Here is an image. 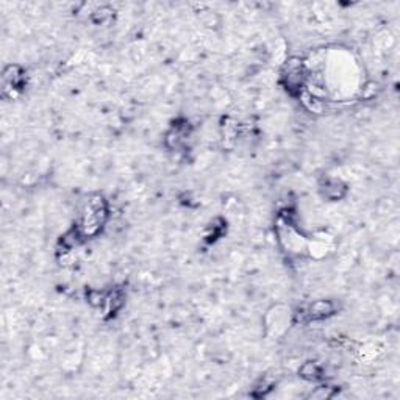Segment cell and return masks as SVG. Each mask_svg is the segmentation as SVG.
<instances>
[{
  "label": "cell",
  "mask_w": 400,
  "mask_h": 400,
  "mask_svg": "<svg viewBox=\"0 0 400 400\" xmlns=\"http://www.w3.org/2000/svg\"><path fill=\"white\" fill-rule=\"evenodd\" d=\"M333 311V305L330 302H325V300H319L313 303V307H311V316L314 317H325L327 314H330Z\"/></svg>",
  "instance_id": "obj_1"
}]
</instances>
